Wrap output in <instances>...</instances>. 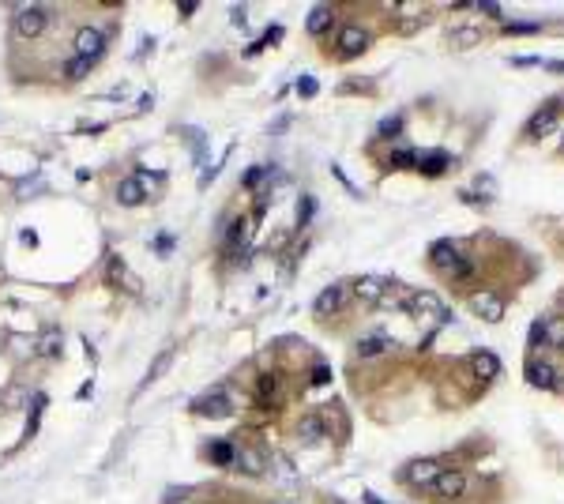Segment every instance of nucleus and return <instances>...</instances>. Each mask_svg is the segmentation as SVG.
Wrapping results in <instances>:
<instances>
[{
  "instance_id": "obj_1",
  "label": "nucleus",
  "mask_w": 564,
  "mask_h": 504,
  "mask_svg": "<svg viewBox=\"0 0 564 504\" xmlns=\"http://www.w3.org/2000/svg\"><path fill=\"white\" fill-rule=\"evenodd\" d=\"M45 23H50V12H45L42 4L19 8V12H15V34L19 38H38L45 30Z\"/></svg>"
},
{
  "instance_id": "obj_2",
  "label": "nucleus",
  "mask_w": 564,
  "mask_h": 504,
  "mask_svg": "<svg viewBox=\"0 0 564 504\" xmlns=\"http://www.w3.org/2000/svg\"><path fill=\"white\" fill-rule=\"evenodd\" d=\"M402 309H406L410 316H440V320H451L448 316V309L440 305V298L433 290H417V294H410L406 301H402Z\"/></svg>"
},
{
  "instance_id": "obj_3",
  "label": "nucleus",
  "mask_w": 564,
  "mask_h": 504,
  "mask_svg": "<svg viewBox=\"0 0 564 504\" xmlns=\"http://www.w3.org/2000/svg\"><path fill=\"white\" fill-rule=\"evenodd\" d=\"M470 309L486 320V324H501V320H504V298H497L493 290L470 294Z\"/></svg>"
},
{
  "instance_id": "obj_4",
  "label": "nucleus",
  "mask_w": 564,
  "mask_h": 504,
  "mask_svg": "<svg viewBox=\"0 0 564 504\" xmlns=\"http://www.w3.org/2000/svg\"><path fill=\"white\" fill-rule=\"evenodd\" d=\"M433 493H437L440 501H459L466 493V474H463V470L444 467V470H440V478L433 482Z\"/></svg>"
},
{
  "instance_id": "obj_5",
  "label": "nucleus",
  "mask_w": 564,
  "mask_h": 504,
  "mask_svg": "<svg viewBox=\"0 0 564 504\" xmlns=\"http://www.w3.org/2000/svg\"><path fill=\"white\" fill-rule=\"evenodd\" d=\"M388 290H391V278H384V275H361L358 283H354V294H358L361 301H376V305L388 301Z\"/></svg>"
},
{
  "instance_id": "obj_6",
  "label": "nucleus",
  "mask_w": 564,
  "mask_h": 504,
  "mask_svg": "<svg viewBox=\"0 0 564 504\" xmlns=\"http://www.w3.org/2000/svg\"><path fill=\"white\" fill-rule=\"evenodd\" d=\"M102 53H106V34L102 30H94V27H83L76 34V57H83V61H98Z\"/></svg>"
},
{
  "instance_id": "obj_7",
  "label": "nucleus",
  "mask_w": 564,
  "mask_h": 504,
  "mask_svg": "<svg viewBox=\"0 0 564 504\" xmlns=\"http://www.w3.org/2000/svg\"><path fill=\"white\" fill-rule=\"evenodd\" d=\"M440 459H414L406 470H402V478H406L410 485H417V490H425V485H433L440 478Z\"/></svg>"
},
{
  "instance_id": "obj_8",
  "label": "nucleus",
  "mask_w": 564,
  "mask_h": 504,
  "mask_svg": "<svg viewBox=\"0 0 564 504\" xmlns=\"http://www.w3.org/2000/svg\"><path fill=\"white\" fill-rule=\"evenodd\" d=\"M557 113H561V106H557V102H545V106H542V109H538V113L527 121V128H523V135H527V140H538V135L553 132V128H557Z\"/></svg>"
},
{
  "instance_id": "obj_9",
  "label": "nucleus",
  "mask_w": 564,
  "mask_h": 504,
  "mask_svg": "<svg viewBox=\"0 0 564 504\" xmlns=\"http://www.w3.org/2000/svg\"><path fill=\"white\" fill-rule=\"evenodd\" d=\"M527 384L530 388H542V391H557L561 380H557V369L550 362H527Z\"/></svg>"
},
{
  "instance_id": "obj_10",
  "label": "nucleus",
  "mask_w": 564,
  "mask_h": 504,
  "mask_svg": "<svg viewBox=\"0 0 564 504\" xmlns=\"http://www.w3.org/2000/svg\"><path fill=\"white\" fill-rule=\"evenodd\" d=\"M338 50H343V57H358V53H365L369 50V30L343 27V30H338Z\"/></svg>"
},
{
  "instance_id": "obj_11",
  "label": "nucleus",
  "mask_w": 564,
  "mask_h": 504,
  "mask_svg": "<svg viewBox=\"0 0 564 504\" xmlns=\"http://www.w3.org/2000/svg\"><path fill=\"white\" fill-rule=\"evenodd\" d=\"M343 301H346V286H343V283H332V286H324V290H320L316 313H320V316L338 313V309H343Z\"/></svg>"
},
{
  "instance_id": "obj_12",
  "label": "nucleus",
  "mask_w": 564,
  "mask_h": 504,
  "mask_svg": "<svg viewBox=\"0 0 564 504\" xmlns=\"http://www.w3.org/2000/svg\"><path fill=\"white\" fill-rule=\"evenodd\" d=\"M233 467H241L245 474H263V467H268V455H263L260 448H237V455H233Z\"/></svg>"
},
{
  "instance_id": "obj_13",
  "label": "nucleus",
  "mask_w": 564,
  "mask_h": 504,
  "mask_svg": "<svg viewBox=\"0 0 564 504\" xmlns=\"http://www.w3.org/2000/svg\"><path fill=\"white\" fill-rule=\"evenodd\" d=\"M117 199L124 207H140L143 199H147V185H143V177H124L117 185Z\"/></svg>"
},
{
  "instance_id": "obj_14",
  "label": "nucleus",
  "mask_w": 564,
  "mask_h": 504,
  "mask_svg": "<svg viewBox=\"0 0 564 504\" xmlns=\"http://www.w3.org/2000/svg\"><path fill=\"white\" fill-rule=\"evenodd\" d=\"M230 399L222 395V391H211V395H204L196 403V414H204V418H226V414H230Z\"/></svg>"
},
{
  "instance_id": "obj_15",
  "label": "nucleus",
  "mask_w": 564,
  "mask_h": 504,
  "mask_svg": "<svg viewBox=\"0 0 564 504\" xmlns=\"http://www.w3.org/2000/svg\"><path fill=\"white\" fill-rule=\"evenodd\" d=\"M297 437H301L305 444H320V441L327 437L324 418H320V414H305V418H301V426H297Z\"/></svg>"
},
{
  "instance_id": "obj_16",
  "label": "nucleus",
  "mask_w": 564,
  "mask_h": 504,
  "mask_svg": "<svg viewBox=\"0 0 564 504\" xmlns=\"http://www.w3.org/2000/svg\"><path fill=\"white\" fill-rule=\"evenodd\" d=\"M429 260H433V267H440V271L448 275V271H451V263L459 260V249H455L451 241H437V245L429 249Z\"/></svg>"
},
{
  "instance_id": "obj_17",
  "label": "nucleus",
  "mask_w": 564,
  "mask_h": 504,
  "mask_svg": "<svg viewBox=\"0 0 564 504\" xmlns=\"http://www.w3.org/2000/svg\"><path fill=\"white\" fill-rule=\"evenodd\" d=\"M417 170L422 173H429V177H437V173H444L448 166H451V158L444 155V151H429V155H417Z\"/></svg>"
},
{
  "instance_id": "obj_18",
  "label": "nucleus",
  "mask_w": 564,
  "mask_h": 504,
  "mask_svg": "<svg viewBox=\"0 0 564 504\" xmlns=\"http://www.w3.org/2000/svg\"><path fill=\"white\" fill-rule=\"evenodd\" d=\"M545 339L542 347H553V350H564V316H545Z\"/></svg>"
},
{
  "instance_id": "obj_19",
  "label": "nucleus",
  "mask_w": 564,
  "mask_h": 504,
  "mask_svg": "<svg viewBox=\"0 0 564 504\" xmlns=\"http://www.w3.org/2000/svg\"><path fill=\"white\" fill-rule=\"evenodd\" d=\"M391 347H395V342L384 339V335H369V339L358 342V354H361V358H380V354H388Z\"/></svg>"
},
{
  "instance_id": "obj_20",
  "label": "nucleus",
  "mask_w": 564,
  "mask_h": 504,
  "mask_svg": "<svg viewBox=\"0 0 564 504\" xmlns=\"http://www.w3.org/2000/svg\"><path fill=\"white\" fill-rule=\"evenodd\" d=\"M474 373H478L481 380H493V377H501V362H497L489 350H481V354H474Z\"/></svg>"
},
{
  "instance_id": "obj_21",
  "label": "nucleus",
  "mask_w": 564,
  "mask_h": 504,
  "mask_svg": "<svg viewBox=\"0 0 564 504\" xmlns=\"http://www.w3.org/2000/svg\"><path fill=\"white\" fill-rule=\"evenodd\" d=\"M332 27V8L327 4H316L309 15V34H324V30Z\"/></svg>"
},
{
  "instance_id": "obj_22",
  "label": "nucleus",
  "mask_w": 564,
  "mask_h": 504,
  "mask_svg": "<svg viewBox=\"0 0 564 504\" xmlns=\"http://www.w3.org/2000/svg\"><path fill=\"white\" fill-rule=\"evenodd\" d=\"M207 455H211L219 467H233V455H237V448L233 444H226V441H215L211 448H207Z\"/></svg>"
},
{
  "instance_id": "obj_23",
  "label": "nucleus",
  "mask_w": 564,
  "mask_h": 504,
  "mask_svg": "<svg viewBox=\"0 0 564 504\" xmlns=\"http://www.w3.org/2000/svg\"><path fill=\"white\" fill-rule=\"evenodd\" d=\"M169 362H173V347H166V350H162V354H158V358H155V362H151V369H147V384H151V380H158V377H162V373L169 369Z\"/></svg>"
},
{
  "instance_id": "obj_24",
  "label": "nucleus",
  "mask_w": 564,
  "mask_h": 504,
  "mask_svg": "<svg viewBox=\"0 0 564 504\" xmlns=\"http://www.w3.org/2000/svg\"><path fill=\"white\" fill-rule=\"evenodd\" d=\"M474 275V263L466 260V256H459L455 263H451V271H448V278H455V283H463V278H470Z\"/></svg>"
},
{
  "instance_id": "obj_25",
  "label": "nucleus",
  "mask_w": 564,
  "mask_h": 504,
  "mask_svg": "<svg viewBox=\"0 0 564 504\" xmlns=\"http://www.w3.org/2000/svg\"><path fill=\"white\" fill-rule=\"evenodd\" d=\"M87 72H91V61H83V57H72L68 64H64V76L68 79H83Z\"/></svg>"
},
{
  "instance_id": "obj_26",
  "label": "nucleus",
  "mask_w": 564,
  "mask_h": 504,
  "mask_svg": "<svg viewBox=\"0 0 564 504\" xmlns=\"http://www.w3.org/2000/svg\"><path fill=\"white\" fill-rule=\"evenodd\" d=\"M106 278H109V283H113V286H117V283H120V278H128V275H124V263H120V256H109V267H106ZM128 283H132V278H128Z\"/></svg>"
},
{
  "instance_id": "obj_27",
  "label": "nucleus",
  "mask_w": 564,
  "mask_h": 504,
  "mask_svg": "<svg viewBox=\"0 0 564 504\" xmlns=\"http://www.w3.org/2000/svg\"><path fill=\"white\" fill-rule=\"evenodd\" d=\"M402 132V117H384L380 121V135L384 140H391V135H399Z\"/></svg>"
},
{
  "instance_id": "obj_28",
  "label": "nucleus",
  "mask_w": 564,
  "mask_h": 504,
  "mask_svg": "<svg viewBox=\"0 0 564 504\" xmlns=\"http://www.w3.org/2000/svg\"><path fill=\"white\" fill-rule=\"evenodd\" d=\"M275 391H279V377H271V373H268V377H260V399H263V403L275 399Z\"/></svg>"
},
{
  "instance_id": "obj_29",
  "label": "nucleus",
  "mask_w": 564,
  "mask_h": 504,
  "mask_svg": "<svg viewBox=\"0 0 564 504\" xmlns=\"http://www.w3.org/2000/svg\"><path fill=\"white\" fill-rule=\"evenodd\" d=\"M263 173H268V166H252V170L241 177V185H245V188H256V185L263 181Z\"/></svg>"
},
{
  "instance_id": "obj_30",
  "label": "nucleus",
  "mask_w": 564,
  "mask_h": 504,
  "mask_svg": "<svg viewBox=\"0 0 564 504\" xmlns=\"http://www.w3.org/2000/svg\"><path fill=\"white\" fill-rule=\"evenodd\" d=\"M320 87H316V79L312 76H305V79H297V94H301V98H312V94H316Z\"/></svg>"
},
{
  "instance_id": "obj_31",
  "label": "nucleus",
  "mask_w": 564,
  "mask_h": 504,
  "mask_svg": "<svg viewBox=\"0 0 564 504\" xmlns=\"http://www.w3.org/2000/svg\"><path fill=\"white\" fill-rule=\"evenodd\" d=\"M414 162H417L414 151H395L391 155V166H414Z\"/></svg>"
},
{
  "instance_id": "obj_32",
  "label": "nucleus",
  "mask_w": 564,
  "mask_h": 504,
  "mask_svg": "<svg viewBox=\"0 0 564 504\" xmlns=\"http://www.w3.org/2000/svg\"><path fill=\"white\" fill-rule=\"evenodd\" d=\"M542 339H545V324L534 320V324H530V347H542Z\"/></svg>"
},
{
  "instance_id": "obj_33",
  "label": "nucleus",
  "mask_w": 564,
  "mask_h": 504,
  "mask_svg": "<svg viewBox=\"0 0 564 504\" xmlns=\"http://www.w3.org/2000/svg\"><path fill=\"white\" fill-rule=\"evenodd\" d=\"M504 30H512V34H530V30H538V23H504Z\"/></svg>"
},
{
  "instance_id": "obj_34",
  "label": "nucleus",
  "mask_w": 564,
  "mask_h": 504,
  "mask_svg": "<svg viewBox=\"0 0 564 504\" xmlns=\"http://www.w3.org/2000/svg\"><path fill=\"white\" fill-rule=\"evenodd\" d=\"M474 8H478V12H486V15H493V19H501V4H493V0H481V4H474Z\"/></svg>"
},
{
  "instance_id": "obj_35",
  "label": "nucleus",
  "mask_w": 564,
  "mask_h": 504,
  "mask_svg": "<svg viewBox=\"0 0 564 504\" xmlns=\"http://www.w3.org/2000/svg\"><path fill=\"white\" fill-rule=\"evenodd\" d=\"M42 354H61V339H56V335H45L42 339Z\"/></svg>"
},
{
  "instance_id": "obj_36",
  "label": "nucleus",
  "mask_w": 564,
  "mask_h": 504,
  "mask_svg": "<svg viewBox=\"0 0 564 504\" xmlns=\"http://www.w3.org/2000/svg\"><path fill=\"white\" fill-rule=\"evenodd\" d=\"M332 380V369H327V365H316V369H312V384H327Z\"/></svg>"
},
{
  "instance_id": "obj_37",
  "label": "nucleus",
  "mask_w": 564,
  "mask_h": 504,
  "mask_svg": "<svg viewBox=\"0 0 564 504\" xmlns=\"http://www.w3.org/2000/svg\"><path fill=\"white\" fill-rule=\"evenodd\" d=\"M237 241H245V222H233V230H230V245H237Z\"/></svg>"
},
{
  "instance_id": "obj_38",
  "label": "nucleus",
  "mask_w": 564,
  "mask_h": 504,
  "mask_svg": "<svg viewBox=\"0 0 564 504\" xmlns=\"http://www.w3.org/2000/svg\"><path fill=\"white\" fill-rule=\"evenodd\" d=\"M451 38H455V42H474V38H478V34H474V30H455V34H451Z\"/></svg>"
},
{
  "instance_id": "obj_39",
  "label": "nucleus",
  "mask_w": 564,
  "mask_h": 504,
  "mask_svg": "<svg viewBox=\"0 0 564 504\" xmlns=\"http://www.w3.org/2000/svg\"><path fill=\"white\" fill-rule=\"evenodd\" d=\"M545 68H553V72H564V61H545Z\"/></svg>"
},
{
  "instance_id": "obj_40",
  "label": "nucleus",
  "mask_w": 564,
  "mask_h": 504,
  "mask_svg": "<svg viewBox=\"0 0 564 504\" xmlns=\"http://www.w3.org/2000/svg\"><path fill=\"white\" fill-rule=\"evenodd\" d=\"M365 504H384V501L376 497V493H365Z\"/></svg>"
},
{
  "instance_id": "obj_41",
  "label": "nucleus",
  "mask_w": 564,
  "mask_h": 504,
  "mask_svg": "<svg viewBox=\"0 0 564 504\" xmlns=\"http://www.w3.org/2000/svg\"><path fill=\"white\" fill-rule=\"evenodd\" d=\"M561 147H564V140H561Z\"/></svg>"
}]
</instances>
